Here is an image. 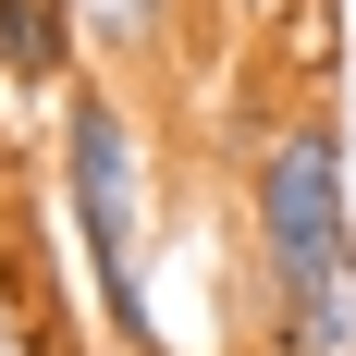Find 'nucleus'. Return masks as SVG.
<instances>
[{"label": "nucleus", "mask_w": 356, "mask_h": 356, "mask_svg": "<svg viewBox=\"0 0 356 356\" xmlns=\"http://www.w3.org/2000/svg\"><path fill=\"white\" fill-rule=\"evenodd\" d=\"M246 258L283 356H356V184H344V123L320 99L258 123L246 147Z\"/></svg>", "instance_id": "1"}, {"label": "nucleus", "mask_w": 356, "mask_h": 356, "mask_svg": "<svg viewBox=\"0 0 356 356\" xmlns=\"http://www.w3.org/2000/svg\"><path fill=\"white\" fill-rule=\"evenodd\" d=\"M49 197H62V234H74V270H86V307H99L111 356H172V332L147 307L160 160H147V123L111 74H74L49 99Z\"/></svg>", "instance_id": "2"}, {"label": "nucleus", "mask_w": 356, "mask_h": 356, "mask_svg": "<svg viewBox=\"0 0 356 356\" xmlns=\"http://www.w3.org/2000/svg\"><path fill=\"white\" fill-rule=\"evenodd\" d=\"M86 62H99V49H86V13H74V0H0V99L49 111Z\"/></svg>", "instance_id": "3"}, {"label": "nucleus", "mask_w": 356, "mask_h": 356, "mask_svg": "<svg viewBox=\"0 0 356 356\" xmlns=\"http://www.w3.org/2000/svg\"><path fill=\"white\" fill-rule=\"evenodd\" d=\"M74 13H86V49H99V62L160 74V62H172V13H184V0H74Z\"/></svg>", "instance_id": "4"}, {"label": "nucleus", "mask_w": 356, "mask_h": 356, "mask_svg": "<svg viewBox=\"0 0 356 356\" xmlns=\"http://www.w3.org/2000/svg\"><path fill=\"white\" fill-rule=\"evenodd\" d=\"M246 356H283V344H270V332H258V344H246Z\"/></svg>", "instance_id": "5"}]
</instances>
